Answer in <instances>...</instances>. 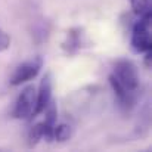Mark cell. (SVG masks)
<instances>
[{"mask_svg":"<svg viewBox=\"0 0 152 152\" xmlns=\"http://www.w3.org/2000/svg\"><path fill=\"white\" fill-rule=\"evenodd\" d=\"M151 19L152 13L146 12L139 16V21L133 25L132 30V49L134 53H145L152 48V33H151Z\"/></svg>","mask_w":152,"mask_h":152,"instance_id":"1","label":"cell"},{"mask_svg":"<svg viewBox=\"0 0 152 152\" xmlns=\"http://www.w3.org/2000/svg\"><path fill=\"white\" fill-rule=\"evenodd\" d=\"M112 75L127 89L132 92H137L140 87V74L136 64L130 59H118L114 64Z\"/></svg>","mask_w":152,"mask_h":152,"instance_id":"2","label":"cell"},{"mask_svg":"<svg viewBox=\"0 0 152 152\" xmlns=\"http://www.w3.org/2000/svg\"><path fill=\"white\" fill-rule=\"evenodd\" d=\"M36 98H37V90L33 84L24 87L15 102V106L12 111L13 118H16V120L31 118L34 114V108H36Z\"/></svg>","mask_w":152,"mask_h":152,"instance_id":"3","label":"cell"},{"mask_svg":"<svg viewBox=\"0 0 152 152\" xmlns=\"http://www.w3.org/2000/svg\"><path fill=\"white\" fill-rule=\"evenodd\" d=\"M42 66H43V58L42 56H34V58L19 64L15 68V71L10 77V84L12 86H21V84L36 78L37 74L40 72Z\"/></svg>","mask_w":152,"mask_h":152,"instance_id":"4","label":"cell"},{"mask_svg":"<svg viewBox=\"0 0 152 152\" xmlns=\"http://www.w3.org/2000/svg\"><path fill=\"white\" fill-rule=\"evenodd\" d=\"M109 84L112 87V92H114V96H115V102H117L118 109L123 114H129L134 108V105L137 102V92L127 90L112 74L109 75Z\"/></svg>","mask_w":152,"mask_h":152,"instance_id":"5","label":"cell"},{"mask_svg":"<svg viewBox=\"0 0 152 152\" xmlns=\"http://www.w3.org/2000/svg\"><path fill=\"white\" fill-rule=\"evenodd\" d=\"M89 46H90V45H89V40H87V37H86V33H84V30L80 28V27H74V28L68 30V31H66V37H65V40L62 42V49H64V52H65L66 55H69V56L77 55L81 49L89 48Z\"/></svg>","mask_w":152,"mask_h":152,"instance_id":"6","label":"cell"},{"mask_svg":"<svg viewBox=\"0 0 152 152\" xmlns=\"http://www.w3.org/2000/svg\"><path fill=\"white\" fill-rule=\"evenodd\" d=\"M50 101H52V75H50V72H48V74H45V77L40 81L33 117L45 112V109L48 108V105L50 103Z\"/></svg>","mask_w":152,"mask_h":152,"instance_id":"7","label":"cell"},{"mask_svg":"<svg viewBox=\"0 0 152 152\" xmlns=\"http://www.w3.org/2000/svg\"><path fill=\"white\" fill-rule=\"evenodd\" d=\"M45 112H46V118L42 123V126H43V139L50 142L52 137H53V130H55V126H56V120H58L56 103L50 101V103L48 105V108L45 109Z\"/></svg>","mask_w":152,"mask_h":152,"instance_id":"8","label":"cell"},{"mask_svg":"<svg viewBox=\"0 0 152 152\" xmlns=\"http://www.w3.org/2000/svg\"><path fill=\"white\" fill-rule=\"evenodd\" d=\"M50 30H52V25L48 19L42 18V19L36 21L34 25H33V28H31L33 40H34L37 45L45 43V42L49 39V36H50Z\"/></svg>","mask_w":152,"mask_h":152,"instance_id":"9","label":"cell"},{"mask_svg":"<svg viewBox=\"0 0 152 152\" xmlns=\"http://www.w3.org/2000/svg\"><path fill=\"white\" fill-rule=\"evenodd\" d=\"M74 134V130L69 124L66 123H62L59 126H55V130H53V137L52 140H56V142H68Z\"/></svg>","mask_w":152,"mask_h":152,"instance_id":"10","label":"cell"},{"mask_svg":"<svg viewBox=\"0 0 152 152\" xmlns=\"http://www.w3.org/2000/svg\"><path fill=\"white\" fill-rule=\"evenodd\" d=\"M42 139H43V126H42V123H37L28 132V146L34 148Z\"/></svg>","mask_w":152,"mask_h":152,"instance_id":"11","label":"cell"},{"mask_svg":"<svg viewBox=\"0 0 152 152\" xmlns=\"http://www.w3.org/2000/svg\"><path fill=\"white\" fill-rule=\"evenodd\" d=\"M132 9L136 15L142 16L146 12H151V0H130Z\"/></svg>","mask_w":152,"mask_h":152,"instance_id":"12","label":"cell"},{"mask_svg":"<svg viewBox=\"0 0 152 152\" xmlns=\"http://www.w3.org/2000/svg\"><path fill=\"white\" fill-rule=\"evenodd\" d=\"M9 46H10V37L0 28V52L9 49Z\"/></svg>","mask_w":152,"mask_h":152,"instance_id":"13","label":"cell"},{"mask_svg":"<svg viewBox=\"0 0 152 152\" xmlns=\"http://www.w3.org/2000/svg\"><path fill=\"white\" fill-rule=\"evenodd\" d=\"M146 53V56H145V65L148 66V68H151V64H152V52L148 50L145 52Z\"/></svg>","mask_w":152,"mask_h":152,"instance_id":"14","label":"cell"}]
</instances>
